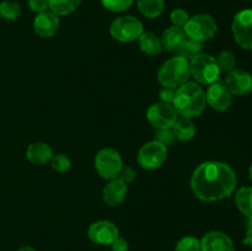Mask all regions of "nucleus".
Returning a JSON list of instances; mask_svg holds the SVG:
<instances>
[{
	"label": "nucleus",
	"instance_id": "nucleus-1",
	"mask_svg": "<svg viewBox=\"0 0 252 251\" xmlns=\"http://www.w3.org/2000/svg\"><path fill=\"white\" fill-rule=\"evenodd\" d=\"M235 187V172L229 165L220 161H206L198 165L191 177L192 192L204 202L228 198Z\"/></svg>",
	"mask_w": 252,
	"mask_h": 251
},
{
	"label": "nucleus",
	"instance_id": "nucleus-2",
	"mask_svg": "<svg viewBox=\"0 0 252 251\" xmlns=\"http://www.w3.org/2000/svg\"><path fill=\"white\" fill-rule=\"evenodd\" d=\"M206 105V93L199 84L187 81L176 89L172 106L182 117H197L203 112Z\"/></svg>",
	"mask_w": 252,
	"mask_h": 251
},
{
	"label": "nucleus",
	"instance_id": "nucleus-3",
	"mask_svg": "<svg viewBox=\"0 0 252 251\" xmlns=\"http://www.w3.org/2000/svg\"><path fill=\"white\" fill-rule=\"evenodd\" d=\"M189 76V62L179 56L167 59L158 71V80L164 88H180L187 83Z\"/></svg>",
	"mask_w": 252,
	"mask_h": 251
},
{
	"label": "nucleus",
	"instance_id": "nucleus-4",
	"mask_svg": "<svg viewBox=\"0 0 252 251\" xmlns=\"http://www.w3.org/2000/svg\"><path fill=\"white\" fill-rule=\"evenodd\" d=\"M189 71L197 83L204 85H211L218 81L220 75V69L216 58L204 53L198 54L189 62Z\"/></svg>",
	"mask_w": 252,
	"mask_h": 251
},
{
	"label": "nucleus",
	"instance_id": "nucleus-5",
	"mask_svg": "<svg viewBox=\"0 0 252 251\" xmlns=\"http://www.w3.org/2000/svg\"><path fill=\"white\" fill-rule=\"evenodd\" d=\"M217 29H218L217 21L208 14L194 15L189 17L187 24L184 26L187 38H191L199 43L211 39L216 34Z\"/></svg>",
	"mask_w": 252,
	"mask_h": 251
},
{
	"label": "nucleus",
	"instance_id": "nucleus-6",
	"mask_svg": "<svg viewBox=\"0 0 252 251\" xmlns=\"http://www.w3.org/2000/svg\"><path fill=\"white\" fill-rule=\"evenodd\" d=\"M143 24L137 17L126 15L113 20L110 26V33L118 42H133L143 33Z\"/></svg>",
	"mask_w": 252,
	"mask_h": 251
},
{
	"label": "nucleus",
	"instance_id": "nucleus-7",
	"mask_svg": "<svg viewBox=\"0 0 252 251\" xmlns=\"http://www.w3.org/2000/svg\"><path fill=\"white\" fill-rule=\"evenodd\" d=\"M122 166V157L120 153L112 148L101 149L95 157V169L102 179H117Z\"/></svg>",
	"mask_w": 252,
	"mask_h": 251
},
{
	"label": "nucleus",
	"instance_id": "nucleus-8",
	"mask_svg": "<svg viewBox=\"0 0 252 251\" xmlns=\"http://www.w3.org/2000/svg\"><path fill=\"white\" fill-rule=\"evenodd\" d=\"M167 157V147L153 140L143 145L138 152V164L145 170L159 169Z\"/></svg>",
	"mask_w": 252,
	"mask_h": 251
},
{
	"label": "nucleus",
	"instance_id": "nucleus-9",
	"mask_svg": "<svg viewBox=\"0 0 252 251\" xmlns=\"http://www.w3.org/2000/svg\"><path fill=\"white\" fill-rule=\"evenodd\" d=\"M234 38L244 49L252 51V9L239 11L233 20Z\"/></svg>",
	"mask_w": 252,
	"mask_h": 251
},
{
	"label": "nucleus",
	"instance_id": "nucleus-10",
	"mask_svg": "<svg viewBox=\"0 0 252 251\" xmlns=\"http://www.w3.org/2000/svg\"><path fill=\"white\" fill-rule=\"evenodd\" d=\"M147 118L150 125L154 126L157 129L171 128L179 120V113L174 108L171 103L160 102L153 103L147 112Z\"/></svg>",
	"mask_w": 252,
	"mask_h": 251
},
{
	"label": "nucleus",
	"instance_id": "nucleus-11",
	"mask_svg": "<svg viewBox=\"0 0 252 251\" xmlns=\"http://www.w3.org/2000/svg\"><path fill=\"white\" fill-rule=\"evenodd\" d=\"M88 236L94 244L111 245L120 236V231L112 221L97 220L89 226Z\"/></svg>",
	"mask_w": 252,
	"mask_h": 251
},
{
	"label": "nucleus",
	"instance_id": "nucleus-12",
	"mask_svg": "<svg viewBox=\"0 0 252 251\" xmlns=\"http://www.w3.org/2000/svg\"><path fill=\"white\" fill-rule=\"evenodd\" d=\"M206 100L213 110L218 111V112H224L231 106L233 96L225 84L221 81H216V83L211 84L208 90L206 91Z\"/></svg>",
	"mask_w": 252,
	"mask_h": 251
},
{
	"label": "nucleus",
	"instance_id": "nucleus-13",
	"mask_svg": "<svg viewBox=\"0 0 252 251\" xmlns=\"http://www.w3.org/2000/svg\"><path fill=\"white\" fill-rule=\"evenodd\" d=\"M231 95L244 96L252 91V75L249 71L234 69L229 71L224 81Z\"/></svg>",
	"mask_w": 252,
	"mask_h": 251
},
{
	"label": "nucleus",
	"instance_id": "nucleus-14",
	"mask_svg": "<svg viewBox=\"0 0 252 251\" xmlns=\"http://www.w3.org/2000/svg\"><path fill=\"white\" fill-rule=\"evenodd\" d=\"M199 241L201 251H235L233 240L223 231H209Z\"/></svg>",
	"mask_w": 252,
	"mask_h": 251
},
{
	"label": "nucleus",
	"instance_id": "nucleus-15",
	"mask_svg": "<svg viewBox=\"0 0 252 251\" xmlns=\"http://www.w3.org/2000/svg\"><path fill=\"white\" fill-rule=\"evenodd\" d=\"M59 17L52 11H44L41 14H37L33 20V30L38 36L52 37L59 29Z\"/></svg>",
	"mask_w": 252,
	"mask_h": 251
},
{
	"label": "nucleus",
	"instance_id": "nucleus-16",
	"mask_svg": "<svg viewBox=\"0 0 252 251\" xmlns=\"http://www.w3.org/2000/svg\"><path fill=\"white\" fill-rule=\"evenodd\" d=\"M127 185L121 179H113L103 187L102 198L106 204L111 207H117L122 204L127 196Z\"/></svg>",
	"mask_w": 252,
	"mask_h": 251
},
{
	"label": "nucleus",
	"instance_id": "nucleus-17",
	"mask_svg": "<svg viewBox=\"0 0 252 251\" xmlns=\"http://www.w3.org/2000/svg\"><path fill=\"white\" fill-rule=\"evenodd\" d=\"M53 149L51 145L43 142H34L29 145L26 150V157L34 165H44L53 157Z\"/></svg>",
	"mask_w": 252,
	"mask_h": 251
},
{
	"label": "nucleus",
	"instance_id": "nucleus-18",
	"mask_svg": "<svg viewBox=\"0 0 252 251\" xmlns=\"http://www.w3.org/2000/svg\"><path fill=\"white\" fill-rule=\"evenodd\" d=\"M186 38L187 36L182 27L171 26L167 30H165L160 41H161L162 48L176 53L180 47H181V44L186 41Z\"/></svg>",
	"mask_w": 252,
	"mask_h": 251
},
{
	"label": "nucleus",
	"instance_id": "nucleus-19",
	"mask_svg": "<svg viewBox=\"0 0 252 251\" xmlns=\"http://www.w3.org/2000/svg\"><path fill=\"white\" fill-rule=\"evenodd\" d=\"M138 42H139V47L142 52L147 56L155 57L162 51L161 41L153 32H143L139 38H138Z\"/></svg>",
	"mask_w": 252,
	"mask_h": 251
},
{
	"label": "nucleus",
	"instance_id": "nucleus-20",
	"mask_svg": "<svg viewBox=\"0 0 252 251\" xmlns=\"http://www.w3.org/2000/svg\"><path fill=\"white\" fill-rule=\"evenodd\" d=\"M172 133L175 135V139L180 142H187L191 140L196 134V127L193 122L189 118H180L175 122V125L171 127Z\"/></svg>",
	"mask_w": 252,
	"mask_h": 251
},
{
	"label": "nucleus",
	"instance_id": "nucleus-21",
	"mask_svg": "<svg viewBox=\"0 0 252 251\" xmlns=\"http://www.w3.org/2000/svg\"><path fill=\"white\" fill-rule=\"evenodd\" d=\"M235 204L239 211L252 220V187H241L235 193Z\"/></svg>",
	"mask_w": 252,
	"mask_h": 251
},
{
	"label": "nucleus",
	"instance_id": "nucleus-22",
	"mask_svg": "<svg viewBox=\"0 0 252 251\" xmlns=\"http://www.w3.org/2000/svg\"><path fill=\"white\" fill-rule=\"evenodd\" d=\"M137 5L142 15L148 19H155L164 11L165 0H137Z\"/></svg>",
	"mask_w": 252,
	"mask_h": 251
},
{
	"label": "nucleus",
	"instance_id": "nucleus-23",
	"mask_svg": "<svg viewBox=\"0 0 252 251\" xmlns=\"http://www.w3.org/2000/svg\"><path fill=\"white\" fill-rule=\"evenodd\" d=\"M49 10L57 16H64L75 11L81 0H48Z\"/></svg>",
	"mask_w": 252,
	"mask_h": 251
},
{
	"label": "nucleus",
	"instance_id": "nucleus-24",
	"mask_svg": "<svg viewBox=\"0 0 252 251\" xmlns=\"http://www.w3.org/2000/svg\"><path fill=\"white\" fill-rule=\"evenodd\" d=\"M202 51V44L199 42L193 41L191 38H186V41L181 44V47L179 48V51L176 52L177 56L182 57L186 61L191 62L194 57H197L198 54H201Z\"/></svg>",
	"mask_w": 252,
	"mask_h": 251
},
{
	"label": "nucleus",
	"instance_id": "nucleus-25",
	"mask_svg": "<svg viewBox=\"0 0 252 251\" xmlns=\"http://www.w3.org/2000/svg\"><path fill=\"white\" fill-rule=\"evenodd\" d=\"M22 14L21 6L15 1H5L0 2V17L6 21H15L19 19Z\"/></svg>",
	"mask_w": 252,
	"mask_h": 251
},
{
	"label": "nucleus",
	"instance_id": "nucleus-26",
	"mask_svg": "<svg viewBox=\"0 0 252 251\" xmlns=\"http://www.w3.org/2000/svg\"><path fill=\"white\" fill-rule=\"evenodd\" d=\"M217 64H218L220 71H229L234 70L236 66V58L234 56V53H231L230 51H223L217 56L216 58Z\"/></svg>",
	"mask_w": 252,
	"mask_h": 251
},
{
	"label": "nucleus",
	"instance_id": "nucleus-27",
	"mask_svg": "<svg viewBox=\"0 0 252 251\" xmlns=\"http://www.w3.org/2000/svg\"><path fill=\"white\" fill-rule=\"evenodd\" d=\"M175 251H201V241L194 236H184L177 241Z\"/></svg>",
	"mask_w": 252,
	"mask_h": 251
},
{
	"label": "nucleus",
	"instance_id": "nucleus-28",
	"mask_svg": "<svg viewBox=\"0 0 252 251\" xmlns=\"http://www.w3.org/2000/svg\"><path fill=\"white\" fill-rule=\"evenodd\" d=\"M133 1L134 0H101L103 6L113 12L126 11V10L132 6Z\"/></svg>",
	"mask_w": 252,
	"mask_h": 251
},
{
	"label": "nucleus",
	"instance_id": "nucleus-29",
	"mask_svg": "<svg viewBox=\"0 0 252 251\" xmlns=\"http://www.w3.org/2000/svg\"><path fill=\"white\" fill-rule=\"evenodd\" d=\"M51 162H52V167H53V170L61 172V174H64V172L69 171L71 167L70 159H69L65 154L53 155Z\"/></svg>",
	"mask_w": 252,
	"mask_h": 251
},
{
	"label": "nucleus",
	"instance_id": "nucleus-30",
	"mask_svg": "<svg viewBox=\"0 0 252 251\" xmlns=\"http://www.w3.org/2000/svg\"><path fill=\"white\" fill-rule=\"evenodd\" d=\"M189 12L184 9H175L170 14V20H171L172 25L177 27H184L187 24V21H189Z\"/></svg>",
	"mask_w": 252,
	"mask_h": 251
},
{
	"label": "nucleus",
	"instance_id": "nucleus-31",
	"mask_svg": "<svg viewBox=\"0 0 252 251\" xmlns=\"http://www.w3.org/2000/svg\"><path fill=\"white\" fill-rule=\"evenodd\" d=\"M155 140L161 143L165 147H167V145H171L176 139H175V135L172 133L171 128H164V129H157Z\"/></svg>",
	"mask_w": 252,
	"mask_h": 251
},
{
	"label": "nucleus",
	"instance_id": "nucleus-32",
	"mask_svg": "<svg viewBox=\"0 0 252 251\" xmlns=\"http://www.w3.org/2000/svg\"><path fill=\"white\" fill-rule=\"evenodd\" d=\"M29 6L33 12L41 14V12L48 11L49 2L48 0H29Z\"/></svg>",
	"mask_w": 252,
	"mask_h": 251
},
{
	"label": "nucleus",
	"instance_id": "nucleus-33",
	"mask_svg": "<svg viewBox=\"0 0 252 251\" xmlns=\"http://www.w3.org/2000/svg\"><path fill=\"white\" fill-rule=\"evenodd\" d=\"M118 176H120V179L122 180L123 182L127 184V182L134 181L135 177H137V171H135L132 166H122Z\"/></svg>",
	"mask_w": 252,
	"mask_h": 251
},
{
	"label": "nucleus",
	"instance_id": "nucleus-34",
	"mask_svg": "<svg viewBox=\"0 0 252 251\" xmlns=\"http://www.w3.org/2000/svg\"><path fill=\"white\" fill-rule=\"evenodd\" d=\"M175 93H176V89L164 88L161 91H160V100H161L162 102L171 103L172 105V102H174Z\"/></svg>",
	"mask_w": 252,
	"mask_h": 251
},
{
	"label": "nucleus",
	"instance_id": "nucleus-35",
	"mask_svg": "<svg viewBox=\"0 0 252 251\" xmlns=\"http://www.w3.org/2000/svg\"><path fill=\"white\" fill-rule=\"evenodd\" d=\"M111 249H112V251H128L129 244H128V241L126 240V239L118 236V238L111 244Z\"/></svg>",
	"mask_w": 252,
	"mask_h": 251
},
{
	"label": "nucleus",
	"instance_id": "nucleus-36",
	"mask_svg": "<svg viewBox=\"0 0 252 251\" xmlns=\"http://www.w3.org/2000/svg\"><path fill=\"white\" fill-rule=\"evenodd\" d=\"M243 243H244V245L252 248V220L248 225V229H246V234H245V238H244Z\"/></svg>",
	"mask_w": 252,
	"mask_h": 251
},
{
	"label": "nucleus",
	"instance_id": "nucleus-37",
	"mask_svg": "<svg viewBox=\"0 0 252 251\" xmlns=\"http://www.w3.org/2000/svg\"><path fill=\"white\" fill-rule=\"evenodd\" d=\"M17 251H36L33 248H31V246H22V248H20Z\"/></svg>",
	"mask_w": 252,
	"mask_h": 251
},
{
	"label": "nucleus",
	"instance_id": "nucleus-38",
	"mask_svg": "<svg viewBox=\"0 0 252 251\" xmlns=\"http://www.w3.org/2000/svg\"><path fill=\"white\" fill-rule=\"evenodd\" d=\"M249 174H250V177H251V180H252V164H251V166H250V170H249Z\"/></svg>",
	"mask_w": 252,
	"mask_h": 251
}]
</instances>
